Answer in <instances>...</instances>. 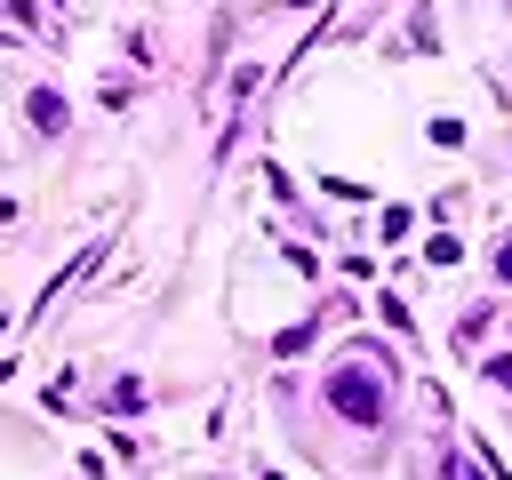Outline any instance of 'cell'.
<instances>
[{
    "label": "cell",
    "instance_id": "1",
    "mask_svg": "<svg viewBox=\"0 0 512 480\" xmlns=\"http://www.w3.org/2000/svg\"><path fill=\"white\" fill-rule=\"evenodd\" d=\"M328 408L352 416V424H376V416H384V384H376L368 368H336V376H328Z\"/></svg>",
    "mask_w": 512,
    "mask_h": 480
},
{
    "label": "cell",
    "instance_id": "2",
    "mask_svg": "<svg viewBox=\"0 0 512 480\" xmlns=\"http://www.w3.org/2000/svg\"><path fill=\"white\" fill-rule=\"evenodd\" d=\"M32 120H40V128H64V104H56V88H32Z\"/></svg>",
    "mask_w": 512,
    "mask_h": 480
},
{
    "label": "cell",
    "instance_id": "3",
    "mask_svg": "<svg viewBox=\"0 0 512 480\" xmlns=\"http://www.w3.org/2000/svg\"><path fill=\"white\" fill-rule=\"evenodd\" d=\"M488 384H504V392H512V360H488Z\"/></svg>",
    "mask_w": 512,
    "mask_h": 480
},
{
    "label": "cell",
    "instance_id": "4",
    "mask_svg": "<svg viewBox=\"0 0 512 480\" xmlns=\"http://www.w3.org/2000/svg\"><path fill=\"white\" fill-rule=\"evenodd\" d=\"M496 272H504V280H512V240H504V248H496Z\"/></svg>",
    "mask_w": 512,
    "mask_h": 480
}]
</instances>
